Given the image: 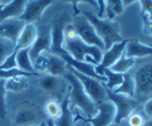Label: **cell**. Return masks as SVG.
Returning a JSON list of instances; mask_svg holds the SVG:
<instances>
[{"mask_svg":"<svg viewBox=\"0 0 152 126\" xmlns=\"http://www.w3.org/2000/svg\"><path fill=\"white\" fill-rule=\"evenodd\" d=\"M129 73L135 84L134 99L143 104L152 98V57L136 60Z\"/></svg>","mask_w":152,"mask_h":126,"instance_id":"1","label":"cell"},{"mask_svg":"<svg viewBox=\"0 0 152 126\" xmlns=\"http://www.w3.org/2000/svg\"><path fill=\"white\" fill-rule=\"evenodd\" d=\"M81 14L87 18V20L91 23L94 28L96 31L97 35L100 37L104 45V52L112 48L113 45L117 42H123V37L120 32L119 23L114 20L109 19H100L89 9H83Z\"/></svg>","mask_w":152,"mask_h":126,"instance_id":"2","label":"cell"},{"mask_svg":"<svg viewBox=\"0 0 152 126\" xmlns=\"http://www.w3.org/2000/svg\"><path fill=\"white\" fill-rule=\"evenodd\" d=\"M67 83L70 86L69 91V101L79 108L80 110L87 116L88 118H92L97 114V107L96 104L92 102L91 99L88 97V95L85 93L84 89L82 87V84L72 73L69 71H66V73L63 75Z\"/></svg>","mask_w":152,"mask_h":126,"instance_id":"3","label":"cell"},{"mask_svg":"<svg viewBox=\"0 0 152 126\" xmlns=\"http://www.w3.org/2000/svg\"><path fill=\"white\" fill-rule=\"evenodd\" d=\"M63 48L69 54L74 60L78 62H84L97 66L102 59L104 52L96 47L86 45L79 37L72 40H64Z\"/></svg>","mask_w":152,"mask_h":126,"instance_id":"4","label":"cell"},{"mask_svg":"<svg viewBox=\"0 0 152 126\" xmlns=\"http://www.w3.org/2000/svg\"><path fill=\"white\" fill-rule=\"evenodd\" d=\"M45 116L38 105L31 102H21L12 110L14 126H38L45 121Z\"/></svg>","mask_w":152,"mask_h":126,"instance_id":"5","label":"cell"},{"mask_svg":"<svg viewBox=\"0 0 152 126\" xmlns=\"http://www.w3.org/2000/svg\"><path fill=\"white\" fill-rule=\"evenodd\" d=\"M67 71L72 73L73 75L80 81V83L82 84V87L84 89L85 93L87 94L88 97L92 100V102L95 104H99L100 102L109 100L107 99V88L104 87V85L102 82L99 81L96 79L90 78L88 76L81 74V73L75 71L72 67L67 65Z\"/></svg>","mask_w":152,"mask_h":126,"instance_id":"6","label":"cell"},{"mask_svg":"<svg viewBox=\"0 0 152 126\" xmlns=\"http://www.w3.org/2000/svg\"><path fill=\"white\" fill-rule=\"evenodd\" d=\"M38 88L44 95L51 97L52 100L61 103L65 98L64 95L67 89V81L64 78H59L47 74L40 77L38 81Z\"/></svg>","mask_w":152,"mask_h":126,"instance_id":"7","label":"cell"},{"mask_svg":"<svg viewBox=\"0 0 152 126\" xmlns=\"http://www.w3.org/2000/svg\"><path fill=\"white\" fill-rule=\"evenodd\" d=\"M72 25L74 26L76 32H77L78 37L81 40H83L86 45L96 47L102 52H104V45L100 37L97 35L96 31L91 25V23L87 20L85 16L82 14H77L74 15L73 18Z\"/></svg>","mask_w":152,"mask_h":126,"instance_id":"8","label":"cell"},{"mask_svg":"<svg viewBox=\"0 0 152 126\" xmlns=\"http://www.w3.org/2000/svg\"><path fill=\"white\" fill-rule=\"evenodd\" d=\"M70 16L68 13L63 12L54 18L53 23L51 24V36H52V43H51L50 54L60 57L66 50L63 48L64 43V30L65 26L70 22Z\"/></svg>","mask_w":152,"mask_h":126,"instance_id":"9","label":"cell"},{"mask_svg":"<svg viewBox=\"0 0 152 126\" xmlns=\"http://www.w3.org/2000/svg\"><path fill=\"white\" fill-rule=\"evenodd\" d=\"M107 99L114 103L116 107V117L114 121V123L116 124H119L122 120L128 117L134 110L142 106V104L136 101L134 98L121 95V94H116L109 89H107Z\"/></svg>","mask_w":152,"mask_h":126,"instance_id":"10","label":"cell"},{"mask_svg":"<svg viewBox=\"0 0 152 126\" xmlns=\"http://www.w3.org/2000/svg\"><path fill=\"white\" fill-rule=\"evenodd\" d=\"M52 36H51V24L40 25L37 28V38L34 45L29 48V59L31 63L43 52H50Z\"/></svg>","mask_w":152,"mask_h":126,"instance_id":"11","label":"cell"},{"mask_svg":"<svg viewBox=\"0 0 152 126\" xmlns=\"http://www.w3.org/2000/svg\"><path fill=\"white\" fill-rule=\"evenodd\" d=\"M97 114L92 118L83 119L80 117L83 122H88L91 126H110L114 123L115 117H116V107L114 103L110 100L104 101L96 104Z\"/></svg>","mask_w":152,"mask_h":126,"instance_id":"12","label":"cell"},{"mask_svg":"<svg viewBox=\"0 0 152 126\" xmlns=\"http://www.w3.org/2000/svg\"><path fill=\"white\" fill-rule=\"evenodd\" d=\"M127 42H128V40H124L123 42H117V43H115V45H113L110 50L104 52L102 62H100L97 66L94 67V70H95V72H96V74H99V76H104V70L110 69L113 65L116 64L120 58L123 55Z\"/></svg>","mask_w":152,"mask_h":126,"instance_id":"13","label":"cell"},{"mask_svg":"<svg viewBox=\"0 0 152 126\" xmlns=\"http://www.w3.org/2000/svg\"><path fill=\"white\" fill-rule=\"evenodd\" d=\"M53 1L50 0H38V1H26L24 10L18 17L24 24H33L35 21L41 19L42 13L46 8L52 4Z\"/></svg>","mask_w":152,"mask_h":126,"instance_id":"14","label":"cell"},{"mask_svg":"<svg viewBox=\"0 0 152 126\" xmlns=\"http://www.w3.org/2000/svg\"><path fill=\"white\" fill-rule=\"evenodd\" d=\"M60 58L62 60H64L66 62V64H67L68 66L72 67L75 71L81 73V74L85 75V76L90 77V78L99 80V81L102 82V83L107 82V78H105L104 76H99V74H96L94 65L88 64V63H84V62H78V60L73 59L67 52H65L64 54L61 55Z\"/></svg>","mask_w":152,"mask_h":126,"instance_id":"15","label":"cell"},{"mask_svg":"<svg viewBox=\"0 0 152 126\" xmlns=\"http://www.w3.org/2000/svg\"><path fill=\"white\" fill-rule=\"evenodd\" d=\"M24 24L18 18H10L0 22V36L11 40L16 45L19 35L23 31Z\"/></svg>","mask_w":152,"mask_h":126,"instance_id":"16","label":"cell"},{"mask_svg":"<svg viewBox=\"0 0 152 126\" xmlns=\"http://www.w3.org/2000/svg\"><path fill=\"white\" fill-rule=\"evenodd\" d=\"M124 55L127 58H132L134 60L152 57V45L142 43L137 38L128 40L124 50Z\"/></svg>","mask_w":152,"mask_h":126,"instance_id":"17","label":"cell"},{"mask_svg":"<svg viewBox=\"0 0 152 126\" xmlns=\"http://www.w3.org/2000/svg\"><path fill=\"white\" fill-rule=\"evenodd\" d=\"M26 2V1L23 0H15V1L9 2L4 6L0 4V22L6 19H10L11 17L18 18L24 10Z\"/></svg>","mask_w":152,"mask_h":126,"instance_id":"18","label":"cell"},{"mask_svg":"<svg viewBox=\"0 0 152 126\" xmlns=\"http://www.w3.org/2000/svg\"><path fill=\"white\" fill-rule=\"evenodd\" d=\"M37 38V27L34 24H26L15 45V50L18 52L24 48H29Z\"/></svg>","mask_w":152,"mask_h":126,"instance_id":"19","label":"cell"},{"mask_svg":"<svg viewBox=\"0 0 152 126\" xmlns=\"http://www.w3.org/2000/svg\"><path fill=\"white\" fill-rule=\"evenodd\" d=\"M69 94L63 99L61 102V108H62V113L61 116L54 121L55 126H75L74 118H73L72 112L69 108Z\"/></svg>","mask_w":152,"mask_h":126,"instance_id":"20","label":"cell"},{"mask_svg":"<svg viewBox=\"0 0 152 126\" xmlns=\"http://www.w3.org/2000/svg\"><path fill=\"white\" fill-rule=\"evenodd\" d=\"M48 60H49V67L47 73L51 76L59 77L61 75H64L66 71H67V64L64 60H62L60 57L55 55H48Z\"/></svg>","mask_w":152,"mask_h":126,"instance_id":"21","label":"cell"},{"mask_svg":"<svg viewBox=\"0 0 152 126\" xmlns=\"http://www.w3.org/2000/svg\"><path fill=\"white\" fill-rule=\"evenodd\" d=\"M16 65L21 71L31 73V74H38L34 70L33 63L29 59V48L20 50L16 53Z\"/></svg>","mask_w":152,"mask_h":126,"instance_id":"22","label":"cell"},{"mask_svg":"<svg viewBox=\"0 0 152 126\" xmlns=\"http://www.w3.org/2000/svg\"><path fill=\"white\" fill-rule=\"evenodd\" d=\"M148 119L142 110V106L140 108L134 110L128 117L125 118L118 124V126H143L145 121Z\"/></svg>","mask_w":152,"mask_h":126,"instance_id":"23","label":"cell"},{"mask_svg":"<svg viewBox=\"0 0 152 126\" xmlns=\"http://www.w3.org/2000/svg\"><path fill=\"white\" fill-rule=\"evenodd\" d=\"M28 87V77L19 76L14 78L7 79L5 81V89L6 91H12L15 93H21L26 91Z\"/></svg>","mask_w":152,"mask_h":126,"instance_id":"24","label":"cell"},{"mask_svg":"<svg viewBox=\"0 0 152 126\" xmlns=\"http://www.w3.org/2000/svg\"><path fill=\"white\" fill-rule=\"evenodd\" d=\"M124 75V80L123 83L120 85L117 89H115L114 93L116 94H121V95H125L127 97H131L134 98V92H135V84L133 81V78L130 75V73H126Z\"/></svg>","mask_w":152,"mask_h":126,"instance_id":"25","label":"cell"},{"mask_svg":"<svg viewBox=\"0 0 152 126\" xmlns=\"http://www.w3.org/2000/svg\"><path fill=\"white\" fill-rule=\"evenodd\" d=\"M104 76L107 78V82L104 83V87L107 89L111 91H114L115 89H117L124 80V75L123 74H118L111 71L110 69H105L104 71Z\"/></svg>","mask_w":152,"mask_h":126,"instance_id":"26","label":"cell"},{"mask_svg":"<svg viewBox=\"0 0 152 126\" xmlns=\"http://www.w3.org/2000/svg\"><path fill=\"white\" fill-rule=\"evenodd\" d=\"M135 60H136L132 59V58H127L123 54V55L120 58L116 64L110 68V70L115 73H118V74H126V73L130 72V70L134 67Z\"/></svg>","mask_w":152,"mask_h":126,"instance_id":"27","label":"cell"},{"mask_svg":"<svg viewBox=\"0 0 152 126\" xmlns=\"http://www.w3.org/2000/svg\"><path fill=\"white\" fill-rule=\"evenodd\" d=\"M45 113L49 119L55 121L61 116L62 113V108H61V103L56 100L50 99L45 104Z\"/></svg>","mask_w":152,"mask_h":126,"instance_id":"28","label":"cell"},{"mask_svg":"<svg viewBox=\"0 0 152 126\" xmlns=\"http://www.w3.org/2000/svg\"><path fill=\"white\" fill-rule=\"evenodd\" d=\"M15 50V43L0 36V65Z\"/></svg>","mask_w":152,"mask_h":126,"instance_id":"29","label":"cell"},{"mask_svg":"<svg viewBox=\"0 0 152 126\" xmlns=\"http://www.w3.org/2000/svg\"><path fill=\"white\" fill-rule=\"evenodd\" d=\"M124 10V5L122 1H105V13L109 20H113L118 14H121Z\"/></svg>","mask_w":152,"mask_h":126,"instance_id":"30","label":"cell"},{"mask_svg":"<svg viewBox=\"0 0 152 126\" xmlns=\"http://www.w3.org/2000/svg\"><path fill=\"white\" fill-rule=\"evenodd\" d=\"M39 76V74H31V73L24 72L19 70L18 68H14V69L10 70H6V71H0V79H10L14 78V77H19V76H23V77H29V76Z\"/></svg>","mask_w":152,"mask_h":126,"instance_id":"31","label":"cell"},{"mask_svg":"<svg viewBox=\"0 0 152 126\" xmlns=\"http://www.w3.org/2000/svg\"><path fill=\"white\" fill-rule=\"evenodd\" d=\"M33 67L36 73H45L48 71V67H49V60L48 57L44 55H40L37 59L33 62Z\"/></svg>","mask_w":152,"mask_h":126,"instance_id":"32","label":"cell"},{"mask_svg":"<svg viewBox=\"0 0 152 126\" xmlns=\"http://www.w3.org/2000/svg\"><path fill=\"white\" fill-rule=\"evenodd\" d=\"M5 81L4 79H0V118L4 119L6 116V103H5Z\"/></svg>","mask_w":152,"mask_h":126,"instance_id":"33","label":"cell"},{"mask_svg":"<svg viewBox=\"0 0 152 126\" xmlns=\"http://www.w3.org/2000/svg\"><path fill=\"white\" fill-rule=\"evenodd\" d=\"M140 5L141 15L143 17V20L152 22V1H149V0L140 1Z\"/></svg>","mask_w":152,"mask_h":126,"instance_id":"34","label":"cell"},{"mask_svg":"<svg viewBox=\"0 0 152 126\" xmlns=\"http://www.w3.org/2000/svg\"><path fill=\"white\" fill-rule=\"evenodd\" d=\"M76 37H78V35L74 26L72 25V23L67 24L64 30V40H72Z\"/></svg>","mask_w":152,"mask_h":126,"instance_id":"35","label":"cell"},{"mask_svg":"<svg viewBox=\"0 0 152 126\" xmlns=\"http://www.w3.org/2000/svg\"><path fill=\"white\" fill-rule=\"evenodd\" d=\"M142 110L147 118H152V98L142 104Z\"/></svg>","mask_w":152,"mask_h":126,"instance_id":"36","label":"cell"},{"mask_svg":"<svg viewBox=\"0 0 152 126\" xmlns=\"http://www.w3.org/2000/svg\"><path fill=\"white\" fill-rule=\"evenodd\" d=\"M143 31L146 35H149V36H152V22L150 21H146V20H143Z\"/></svg>","mask_w":152,"mask_h":126,"instance_id":"37","label":"cell"},{"mask_svg":"<svg viewBox=\"0 0 152 126\" xmlns=\"http://www.w3.org/2000/svg\"><path fill=\"white\" fill-rule=\"evenodd\" d=\"M97 2V7H99V14H97V17L102 19L104 17V14L105 12V1H96Z\"/></svg>","mask_w":152,"mask_h":126,"instance_id":"38","label":"cell"},{"mask_svg":"<svg viewBox=\"0 0 152 126\" xmlns=\"http://www.w3.org/2000/svg\"><path fill=\"white\" fill-rule=\"evenodd\" d=\"M143 126H152V118H148L143 124Z\"/></svg>","mask_w":152,"mask_h":126,"instance_id":"39","label":"cell"},{"mask_svg":"<svg viewBox=\"0 0 152 126\" xmlns=\"http://www.w3.org/2000/svg\"><path fill=\"white\" fill-rule=\"evenodd\" d=\"M46 121H47V126H55V124H54V121L52 119H46Z\"/></svg>","mask_w":152,"mask_h":126,"instance_id":"40","label":"cell"},{"mask_svg":"<svg viewBox=\"0 0 152 126\" xmlns=\"http://www.w3.org/2000/svg\"><path fill=\"white\" fill-rule=\"evenodd\" d=\"M38 126H47V121H43V122H42L41 123V124L40 125H38Z\"/></svg>","mask_w":152,"mask_h":126,"instance_id":"41","label":"cell"},{"mask_svg":"<svg viewBox=\"0 0 152 126\" xmlns=\"http://www.w3.org/2000/svg\"><path fill=\"white\" fill-rule=\"evenodd\" d=\"M86 123V124H85V126H91V124H90V123H88V122H85Z\"/></svg>","mask_w":152,"mask_h":126,"instance_id":"42","label":"cell"},{"mask_svg":"<svg viewBox=\"0 0 152 126\" xmlns=\"http://www.w3.org/2000/svg\"><path fill=\"white\" fill-rule=\"evenodd\" d=\"M110 126H118V124H116V123H112V124L110 125Z\"/></svg>","mask_w":152,"mask_h":126,"instance_id":"43","label":"cell"}]
</instances>
